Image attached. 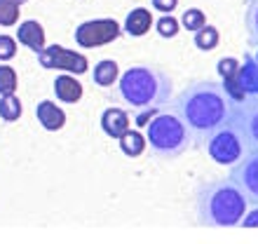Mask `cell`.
<instances>
[{
	"label": "cell",
	"instance_id": "28",
	"mask_svg": "<svg viewBox=\"0 0 258 244\" xmlns=\"http://www.w3.org/2000/svg\"><path fill=\"white\" fill-rule=\"evenodd\" d=\"M14 3H19V5H21V3H26V0H14Z\"/></svg>",
	"mask_w": 258,
	"mask_h": 244
},
{
	"label": "cell",
	"instance_id": "14",
	"mask_svg": "<svg viewBox=\"0 0 258 244\" xmlns=\"http://www.w3.org/2000/svg\"><path fill=\"white\" fill-rule=\"evenodd\" d=\"M150 26H153V17L146 7H136L127 14V21H124V31L129 35H143L148 33Z\"/></svg>",
	"mask_w": 258,
	"mask_h": 244
},
{
	"label": "cell",
	"instance_id": "11",
	"mask_svg": "<svg viewBox=\"0 0 258 244\" xmlns=\"http://www.w3.org/2000/svg\"><path fill=\"white\" fill-rule=\"evenodd\" d=\"M17 38H19L21 45H26L28 49H33V52H40L45 49V31L38 21H24L17 31Z\"/></svg>",
	"mask_w": 258,
	"mask_h": 244
},
{
	"label": "cell",
	"instance_id": "5",
	"mask_svg": "<svg viewBox=\"0 0 258 244\" xmlns=\"http://www.w3.org/2000/svg\"><path fill=\"white\" fill-rule=\"evenodd\" d=\"M230 125L239 132L246 150H258V96H249L232 108Z\"/></svg>",
	"mask_w": 258,
	"mask_h": 244
},
{
	"label": "cell",
	"instance_id": "16",
	"mask_svg": "<svg viewBox=\"0 0 258 244\" xmlns=\"http://www.w3.org/2000/svg\"><path fill=\"white\" fill-rule=\"evenodd\" d=\"M117 78V64L115 61H99L94 66V82L99 87H108Z\"/></svg>",
	"mask_w": 258,
	"mask_h": 244
},
{
	"label": "cell",
	"instance_id": "25",
	"mask_svg": "<svg viewBox=\"0 0 258 244\" xmlns=\"http://www.w3.org/2000/svg\"><path fill=\"white\" fill-rule=\"evenodd\" d=\"M14 52H17V42L10 35H0V61L12 59Z\"/></svg>",
	"mask_w": 258,
	"mask_h": 244
},
{
	"label": "cell",
	"instance_id": "24",
	"mask_svg": "<svg viewBox=\"0 0 258 244\" xmlns=\"http://www.w3.org/2000/svg\"><path fill=\"white\" fill-rule=\"evenodd\" d=\"M157 31H160V35H164V38H174V35L178 33V21L174 19V17H167V14H164L162 19H157Z\"/></svg>",
	"mask_w": 258,
	"mask_h": 244
},
{
	"label": "cell",
	"instance_id": "21",
	"mask_svg": "<svg viewBox=\"0 0 258 244\" xmlns=\"http://www.w3.org/2000/svg\"><path fill=\"white\" fill-rule=\"evenodd\" d=\"M17 92V73L12 66H0V94H14Z\"/></svg>",
	"mask_w": 258,
	"mask_h": 244
},
{
	"label": "cell",
	"instance_id": "19",
	"mask_svg": "<svg viewBox=\"0 0 258 244\" xmlns=\"http://www.w3.org/2000/svg\"><path fill=\"white\" fill-rule=\"evenodd\" d=\"M195 45L200 49H214L218 45V31L214 26H207V24H204L195 35Z\"/></svg>",
	"mask_w": 258,
	"mask_h": 244
},
{
	"label": "cell",
	"instance_id": "7",
	"mask_svg": "<svg viewBox=\"0 0 258 244\" xmlns=\"http://www.w3.org/2000/svg\"><path fill=\"white\" fill-rule=\"evenodd\" d=\"M120 26L115 19H94V21H82L75 28V42L80 47H101L106 42L117 40Z\"/></svg>",
	"mask_w": 258,
	"mask_h": 244
},
{
	"label": "cell",
	"instance_id": "9",
	"mask_svg": "<svg viewBox=\"0 0 258 244\" xmlns=\"http://www.w3.org/2000/svg\"><path fill=\"white\" fill-rule=\"evenodd\" d=\"M38 61H40L42 68H63V71H71V73L80 75L87 71V59L78 52H71V49H63L59 45H52V47H45L38 52Z\"/></svg>",
	"mask_w": 258,
	"mask_h": 244
},
{
	"label": "cell",
	"instance_id": "30",
	"mask_svg": "<svg viewBox=\"0 0 258 244\" xmlns=\"http://www.w3.org/2000/svg\"><path fill=\"white\" fill-rule=\"evenodd\" d=\"M256 94H258V89H256Z\"/></svg>",
	"mask_w": 258,
	"mask_h": 244
},
{
	"label": "cell",
	"instance_id": "27",
	"mask_svg": "<svg viewBox=\"0 0 258 244\" xmlns=\"http://www.w3.org/2000/svg\"><path fill=\"white\" fill-rule=\"evenodd\" d=\"M153 5H155L160 12H171V10L178 5V0H153Z\"/></svg>",
	"mask_w": 258,
	"mask_h": 244
},
{
	"label": "cell",
	"instance_id": "3",
	"mask_svg": "<svg viewBox=\"0 0 258 244\" xmlns=\"http://www.w3.org/2000/svg\"><path fill=\"white\" fill-rule=\"evenodd\" d=\"M169 75L150 66H134L120 78V96L134 108H153L171 96Z\"/></svg>",
	"mask_w": 258,
	"mask_h": 244
},
{
	"label": "cell",
	"instance_id": "6",
	"mask_svg": "<svg viewBox=\"0 0 258 244\" xmlns=\"http://www.w3.org/2000/svg\"><path fill=\"white\" fill-rule=\"evenodd\" d=\"M244 143H242V136L230 122L221 127L216 134L209 139V155L216 160L218 164H235L239 157L244 155Z\"/></svg>",
	"mask_w": 258,
	"mask_h": 244
},
{
	"label": "cell",
	"instance_id": "18",
	"mask_svg": "<svg viewBox=\"0 0 258 244\" xmlns=\"http://www.w3.org/2000/svg\"><path fill=\"white\" fill-rule=\"evenodd\" d=\"M0 117L7 122H14L21 117V103L14 94H5L0 99Z\"/></svg>",
	"mask_w": 258,
	"mask_h": 244
},
{
	"label": "cell",
	"instance_id": "15",
	"mask_svg": "<svg viewBox=\"0 0 258 244\" xmlns=\"http://www.w3.org/2000/svg\"><path fill=\"white\" fill-rule=\"evenodd\" d=\"M237 80L246 94H256V89H258V61L253 59V56H246L244 66H239Z\"/></svg>",
	"mask_w": 258,
	"mask_h": 244
},
{
	"label": "cell",
	"instance_id": "10",
	"mask_svg": "<svg viewBox=\"0 0 258 244\" xmlns=\"http://www.w3.org/2000/svg\"><path fill=\"white\" fill-rule=\"evenodd\" d=\"M101 127L108 136L120 139V136L129 129V117L122 108H106L101 115Z\"/></svg>",
	"mask_w": 258,
	"mask_h": 244
},
{
	"label": "cell",
	"instance_id": "29",
	"mask_svg": "<svg viewBox=\"0 0 258 244\" xmlns=\"http://www.w3.org/2000/svg\"><path fill=\"white\" fill-rule=\"evenodd\" d=\"M253 59H256V61H258V52H256V56H253Z\"/></svg>",
	"mask_w": 258,
	"mask_h": 244
},
{
	"label": "cell",
	"instance_id": "13",
	"mask_svg": "<svg viewBox=\"0 0 258 244\" xmlns=\"http://www.w3.org/2000/svg\"><path fill=\"white\" fill-rule=\"evenodd\" d=\"M54 94L66 103H75L80 101L82 96V85L75 80L73 75H59L54 80Z\"/></svg>",
	"mask_w": 258,
	"mask_h": 244
},
{
	"label": "cell",
	"instance_id": "8",
	"mask_svg": "<svg viewBox=\"0 0 258 244\" xmlns=\"http://www.w3.org/2000/svg\"><path fill=\"white\" fill-rule=\"evenodd\" d=\"M230 181L242 188L246 200L258 204V150H249L244 157H239L230 174Z\"/></svg>",
	"mask_w": 258,
	"mask_h": 244
},
{
	"label": "cell",
	"instance_id": "12",
	"mask_svg": "<svg viewBox=\"0 0 258 244\" xmlns=\"http://www.w3.org/2000/svg\"><path fill=\"white\" fill-rule=\"evenodd\" d=\"M35 115H38L42 127L49 129V132L61 129L63 122H66V113H63L59 106H54V101H40L38 108H35Z\"/></svg>",
	"mask_w": 258,
	"mask_h": 244
},
{
	"label": "cell",
	"instance_id": "23",
	"mask_svg": "<svg viewBox=\"0 0 258 244\" xmlns=\"http://www.w3.org/2000/svg\"><path fill=\"white\" fill-rule=\"evenodd\" d=\"M246 28H249L251 42L258 45V0H249V10H246Z\"/></svg>",
	"mask_w": 258,
	"mask_h": 244
},
{
	"label": "cell",
	"instance_id": "26",
	"mask_svg": "<svg viewBox=\"0 0 258 244\" xmlns=\"http://www.w3.org/2000/svg\"><path fill=\"white\" fill-rule=\"evenodd\" d=\"M242 225H244V228H258V207L256 209H251L249 214H244Z\"/></svg>",
	"mask_w": 258,
	"mask_h": 244
},
{
	"label": "cell",
	"instance_id": "4",
	"mask_svg": "<svg viewBox=\"0 0 258 244\" xmlns=\"http://www.w3.org/2000/svg\"><path fill=\"white\" fill-rule=\"evenodd\" d=\"M148 143L160 155H178L190 146V127L181 115L160 113L148 125Z\"/></svg>",
	"mask_w": 258,
	"mask_h": 244
},
{
	"label": "cell",
	"instance_id": "22",
	"mask_svg": "<svg viewBox=\"0 0 258 244\" xmlns=\"http://www.w3.org/2000/svg\"><path fill=\"white\" fill-rule=\"evenodd\" d=\"M181 21H183V26L188 28V31H200V28L207 24V17H204L202 10H185Z\"/></svg>",
	"mask_w": 258,
	"mask_h": 244
},
{
	"label": "cell",
	"instance_id": "1",
	"mask_svg": "<svg viewBox=\"0 0 258 244\" xmlns=\"http://www.w3.org/2000/svg\"><path fill=\"white\" fill-rule=\"evenodd\" d=\"M232 99L228 89L218 82H197L178 96V115L185 120L192 134L211 139L232 117Z\"/></svg>",
	"mask_w": 258,
	"mask_h": 244
},
{
	"label": "cell",
	"instance_id": "17",
	"mask_svg": "<svg viewBox=\"0 0 258 244\" xmlns=\"http://www.w3.org/2000/svg\"><path fill=\"white\" fill-rule=\"evenodd\" d=\"M120 148L127 153L129 157H136L141 155L143 148H146V139H143V134H139V132H124L122 136H120Z\"/></svg>",
	"mask_w": 258,
	"mask_h": 244
},
{
	"label": "cell",
	"instance_id": "20",
	"mask_svg": "<svg viewBox=\"0 0 258 244\" xmlns=\"http://www.w3.org/2000/svg\"><path fill=\"white\" fill-rule=\"evenodd\" d=\"M19 19V3L0 0V26H12Z\"/></svg>",
	"mask_w": 258,
	"mask_h": 244
},
{
	"label": "cell",
	"instance_id": "2",
	"mask_svg": "<svg viewBox=\"0 0 258 244\" xmlns=\"http://www.w3.org/2000/svg\"><path fill=\"white\" fill-rule=\"evenodd\" d=\"M249 200L235 181L207 183L197 193V214L204 225L211 228H232L242 223Z\"/></svg>",
	"mask_w": 258,
	"mask_h": 244
}]
</instances>
